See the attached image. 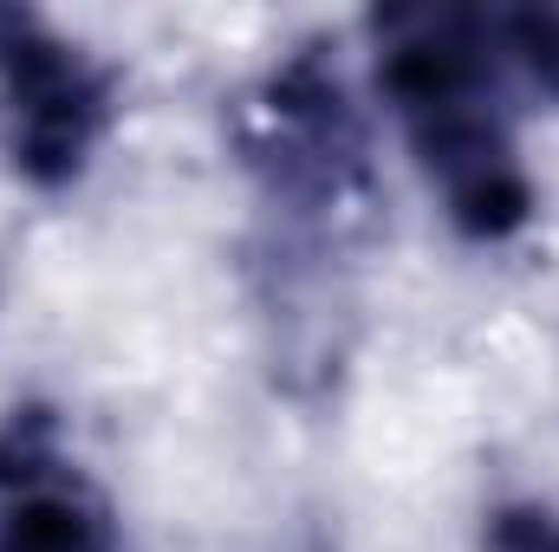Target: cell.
Masks as SVG:
<instances>
[{"label":"cell","instance_id":"1","mask_svg":"<svg viewBox=\"0 0 559 552\" xmlns=\"http://www.w3.org/2000/svg\"><path fill=\"white\" fill-rule=\"evenodd\" d=\"M228 137L261 202L267 319L293 332L299 305H338V274L378 228L384 182L371 124L338 59L325 46H293L235 98Z\"/></svg>","mask_w":559,"mask_h":552},{"label":"cell","instance_id":"2","mask_svg":"<svg viewBox=\"0 0 559 552\" xmlns=\"http://www.w3.org/2000/svg\"><path fill=\"white\" fill-rule=\"evenodd\" d=\"M371 79L442 221L501 248L527 235L540 195L514 131V72L488 7H384L371 13Z\"/></svg>","mask_w":559,"mask_h":552},{"label":"cell","instance_id":"3","mask_svg":"<svg viewBox=\"0 0 559 552\" xmlns=\"http://www.w3.org/2000/svg\"><path fill=\"white\" fill-rule=\"evenodd\" d=\"M118 124V72L66 39L46 13L0 0V156L39 189L66 195L92 176Z\"/></svg>","mask_w":559,"mask_h":552},{"label":"cell","instance_id":"4","mask_svg":"<svg viewBox=\"0 0 559 552\" xmlns=\"http://www.w3.org/2000/svg\"><path fill=\"white\" fill-rule=\"evenodd\" d=\"M0 552H124L111 488L39 397L0 416Z\"/></svg>","mask_w":559,"mask_h":552},{"label":"cell","instance_id":"5","mask_svg":"<svg viewBox=\"0 0 559 552\" xmlns=\"http://www.w3.org/2000/svg\"><path fill=\"white\" fill-rule=\"evenodd\" d=\"M488 26H495V46H501L508 72L559 111V0L488 7Z\"/></svg>","mask_w":559,"mask_h":552},{"label":"cell","instance_id":"6","mask_svg":"<svg viewBox=\"0 0 559 552\" xmlns=\"http://www.w3.org/2000/svg\"><path fill=\"white\" fill-rule=\"evenodd\" d=\"M475 552H559V507L534 501V494L495 501L488 520H481V547Z\"/></svg>","mask_w":559,"mask_h":552}]
</instances>
